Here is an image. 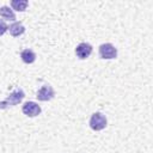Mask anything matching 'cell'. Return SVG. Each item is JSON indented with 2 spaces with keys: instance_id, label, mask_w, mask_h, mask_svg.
<instances>
[{
  "instance_id": "1",
  "label": "cell",
  "mask_w": 153,
  "mask_h": 153,
  "mask_svg": "<svg viewBox=\"0 0 153 153\" xmlns=\"http://www.w3.org/2000/svg\"><path fill=\"white\" fill-rule=\"evenodd\" d=\"M24 97H25L24 91H23L22 88H17V90H14L13 92H11L10 96H8L5 100L0 102V109H6V108H8V106H14V105H17L18 103H20V102L24 99Z\"/></svg>"
},
{
  "instance_id": "2",
  "label": "cell",
  "mask_w": 153,
  "mask_h": 153,
  "mask_svg": "<svg viewBox=\"0 0 153 153\" xmlns=\"http://www.w3.org/2000/svg\"><path fill=\"white\" fill-rule=\"evenodd\" d=\"M106 117L102 114V112H94L92 114L91 118H90V127L91 129L98 131V130H103L106 127Z\"/></svg>"
},
{
  "instance_id": "3",
  "label": "cell",
  "mask_w": 153,
  "mask_h": 153,
  "mask_svg": "<svg viewBox=\"0 0 153 153\" xmlns=\"http://www.w3.org/2000/svg\"><path fill=\"white\" fill-rule=\"evenodd\" d=\"M99 56L104 60H111L117 57V49L111 43H103L99 45Z\"/></svg>"
},
{
  "instance_id": "4",
  "label": "cell",
  "mask_w": 153,
  "mask_h": 153,
  "mask_svg": "<svg viewBox=\"0 0 153 153\" xmlns=\"http://www.w3.org/2000/svg\"><path fill=\"white\" fill-rule=\"evenodd\" d=\"M22 110H23V114L29 116V117H36L42 111L41 106L36 102H26V103H24Z\"/></svg>"
},
{
  "instance_id": "5",
  "label": "cell",
  "mask_w": 153,
  "mask_h": 153,
  "mask_svg": "<svg viewBox=\"0 0 153 153\" xmlns=\"http://www.w3.org/2000/svg\"><path fill=\"white\" fill-rule=\"evenodd\" d=\"M55 96V91L54 88L50 86V85H43L38 92H37V99L41 100V102H47V100H50L53 99Z\"/></svg>"
},
{
  "instance_id": "6",
  "label": "cell",
  "mask_w": 153,
  "mask_h": 153,
  "mask_svg": "<svg viewBox=\"0 0 153 153\" xmlns=\"http://www.w3.org/2000/svg\"><path fill=\"white\" fill-rule=\"evenodd\" d=\"M75 54L79 59L84 60V59H87L91 54H92V45L90 43H80L76 45L75 48Z\"/></svg>"
},
{
  "instance_id": "7",
  "label": "cell",
  "mask_w": 153,
  "mask_h": 153,
  "mask_svg": "<svg viewBox=\"0 0 153 153\" xmlns=\"http://www.w3.org/2000/svg\"><path fill=\"white\" fill-rule=\"evenodd\" d=\"M8 31L13 37H18L25 32V26L19 22H14L8 26Z\"/></svg>"
},
{
  "instance_id": "8",
  "label": "cell",
  "mask_w": 153,
  "mask_h": 153,
  "mask_svg": "<svg viewBox=\"0 0 153 153\" xmlns=\"http://www.w3.org/2000/svg\"><path fill=\"white\" fill-rule=\"evenodd\" d=\"M20 57L23 60V62L30 65V63H33L35 60H36V54L33 50L31 49H24L22 53H20Z\"/></svg>"
},
{
  "instance_id": "9",
  "label": "cell",
  "mask_w": 153,
  "mask_h": 153,
  "mask_svg": "<svg viewBox=\"0 0 153 153\" xmlns=\"http://www.w3.org/2000/svg\"><path fill=\"white\" fill-rule=\"evenodd\" d=\"M0 17L7 20H16V14L13 10H11L8 6H2L0 7Z\"/></svg>"
},
{
  "instance_id": "10",
  "label": "cell",
  "mask_w": 153,
  "mask_h": 153,
  "mask_svg": "<svg viewBox=\"0 0 153 153\" xmlns=\"http://www.w3.org/2000/svg\"><path fill=\"white\" fill-rule=\"evenodd\" d=\"M27 5H29V2L26 0H13V1H11L12 8L16 10V11H19V12L25 11Z\"/></svg>"
},
{
  "instance_id": "11",
  "label": "cell",
  "mask_w": 153,
  "mask_h": 153,
  "mask_svg": "<svg viewBox=\"0 0 153 153\" xmlns=\"http://www.w3.org/2000/svg\"><path fill=\"white\" fill-rule=\"evenodd\" d=\"M7 30H8V26L6 25V23L2 22V20H0V36H2Z\"/></svg>"
}]
</instances>
